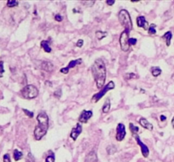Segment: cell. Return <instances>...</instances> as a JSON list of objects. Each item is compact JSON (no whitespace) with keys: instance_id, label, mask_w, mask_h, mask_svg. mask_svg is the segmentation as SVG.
I'll return each mask as SVG.
<instances>
[{"instance_id":"12","label":"cell","mask_w":174,"mask_h":162,"mask_svg":"<svg viewBox=\"0 0 174 162\" xmlns=\"http://www.w3.org/2000/svg\"><path fill=\"white\" fill-rule=\"evenodd\" d=\"M137 24L139 27H143L145 30H149V24L146 21L145 18L144 16H139L137 18Z\"/></svg>"},{"instance_id":"31","label":"cell","mask_w":174,"mask_h":162,"mask_svg":"<svg viewBox=\"0 0 174 162\" xmlns=\"http://www.w3.org/2000/svg\"><path fill=\"white\" fill-rule=\"evenodd\" d=\"M23 112H24L29 117H33V112H29V111L26 110V109H23Z\"/></svg>"},{"instance_id":"5","label":"cell","mask_w":174,"mask_h":162,"mask_svg":"<svg viewBox=\"0 0 174 162\" xmlns=\"http://www.w3.org/2000/svg\"><path fill=\"white\" fill-rule=\"evenodd\" d=\"M115 88V83L113 81H110L104 88H102V90L100 91V92H98L97 94H95L93 97H92V101L93 102H98L100 99L106 94L107 91L113 90Z\"/></svg>"},{"instance_id":"32","label":"cell","mask_w":174,"mask_h":162,"mask_svg":"<svg viewBox=\"0 0 174 162\" xmlns=\"http://www.w3.org/2000/svg\"><path fill=\"white\" fill-rule=\"evenodd\" d=\"M27 162H34V158H33V156L31 155V153H29L28 154V155H27V161H26Z\"/></svg>"},{"instance_id":"37","label":"cell","mask_w":174,"mask_h":162,"mask_svg":"<svg viewBox=\"0 0 174 162\" xmlns=\"http://www.w3.org/2000/svg\"><path fill=\"white\" fill-rule=\"evenodd\" d=\"M161 120L162 122H164V121L167 120V117L165 116H163V115H161Z\"/></svg>"},{"instance_id":"10","label":"cell","mask_w":174,"mask_h":162,"mask_svg":"<svg viewBox=\"0 0 174 162\" xmlns=\"http://www.w3.org/2000/svg\"><path fill=\"white\" fill-rule=\"evenodd\" d=\"M93 116V112L92 111H86L83 110L79 116V122L82 123H86Z\"/></svg>"},{"instance_id":"14","label":"cell","mask_w":174,"mask_h":162,"mask_svg":"<svg viewBox=\"0 0 174 162\" xmlns=\"http://www.w3.org/2000/svg\"><path fill=\"white\" fill-rule=\"evenodd\" d=\"M98 158L95 151H91L86 157V162H97Z\"/></svg>"},{"instance_id":"15","label":"cell","mask_w":174,"mask_h":162,"mask_svg":"<svg viewBox=\"0 0 174 162\" xmlns=\"http://www.w3.org/2000/svg\"><path fill=\"white\" fill-rule=\"evenodd\" d=\"M42 69L47 72H51L52 70L54 69V65L52 64V63H50L49 61H44L42 63V65H41Z\"/></svg>"},{"instance_id":"16","label":"cell","mask_w":174,"mask_h":162,"mask_svg":"<svg viewBox=\"0 0 174 162\" xmlns=\"http://www.w3.org/2000/svg\"><path fill=\"white\" fill-rule=\"evenodd\" d=\"M173 37V34L171 31H167L164 34V36H162V39H165L166 40V43H167V46H169L171 44V39Z\"/></svg>"},{"instance_id":"19","label":"cell","mask_w":174,"mask_h":162,"mask_svg":"<svg viewBox=\"0 0 174 162\" xmlns=\"http://www.w3.org/2000/svg\"><path fill=\"white\" fill-rule=\"evenodd\" d=\"M13 155H14V159H15V161H18L21 160L22 157H23V154H22V152H21V151L18 150V149H15V150H14Z\"/></svg>"},{"instance_id":"30","label":"cell","mask_w":174,"mask_h":162,"mask_svg":"<svg viewBox=\"0 0 174 162\" xmlns=\"http://www.w3.org/2000/svg\"><path fill=\"white\" fill-rule=\"evenodd\" d=\"M54 95L55 96V97H57V98H60V96H61V90H57L54 93Z\"/></svg>"},{"instance_id":"23","label":"cell","mask_w":174,"mask_h":162,"mask_svg":"<svg viewBox=\"0 0 174 162\" xmlns=\"http://www.w3.org/2000/svg\"><path fill=\"white\" fill-rule=\"evenodd\" d=\"M156 25L155 24H151L149 27V33L151 35H155L156 34V29H155Z\"/></svg>"},{"instance_id":"35","label":"cell","mask_w":174,"mask_h":162,"mask_svg":"<svg viewBox=\"0 0 174 162\" xmlns=\"http://www.w3.org/2000/svg\"><path fill=\"white\" fill-rule=\"evenodd\" d=\"M76 46L78 47H82L83 46V40H78V42H76Z\"/></svg>"},{"instance_id":"18","label":"cell","mask_w":174,"mask_h":162,"mask_svg":"<svg viewBox=\"0 0 174 162\" xmlns=\"http://www.w3.org/2000/svg\"><path fill=\"white\" fill-rule=\"evenodd\" d=\"M110 99H106L105 101H104V104L102 107V111L104 113H108L109 111H110Z\"/></svg>"},{"instance_id":"38","label":"cell","mask_w":174,"mask_h":162,"mask_svg":"<svg viewBox=\"0 0 174 162\" xmlns=\"http://www.w3.org/2000/svg\"><path fill=\"white\" fill-rule=\"evenodd\" d=\"M172 124H173V127L174 128V116L173 118V120H172Z\"/></svg>"},{"instance_id":"2","label":"cell","mask_w":174,"mask_h":162,"mask_svg":"<svg viewBox=\"0 0 174 162\" xmlns=\"http://www.w3.org/2000/svg\"><path fill=\"white\" fill-rule=\"evenodd\" d=\"M37 120L38 124L34 130V137L36 140H40L47 134L49 128V116L44 112H41L37 116Z\"/></svg>"},{"instance_id":"17","label":"cell","mask_w":174,"mask_h":162,"mask_svg":"<svg viewBox=\"0 0 174 162\" xmlns=\"http://www.w3.org/2000/svg\"><path fill=\"white\" fill-rule=\"evenodd\" d=\"M41 46L43 47V49L46 52H48V53H50V52H51V47L50 46V42L49 41H46V40H43V41H42L41 42Z\"/></svg>"},{"instance_id":"34","label":"cell","mask_w":174,"mask_h":162,"mask_svg":"<svg viewBox=\"0 0 174 162\" xmlns=\"http://www.w3.org/2000/svg\"><path fill=\"white\" fill-rule=\"evenodd\" d=\"M54 19H55V20H57V21H59V22H60V21L62 20V17L60 16V15H56L54 16Z\"/></svg>"},{"instance_id":"11","label":"cell","mask_w":174,"mask_h":162,"mask_svg":"<svg viewBox=\"0 0 174 162\" xmlns=\"http://www.w3.org/2000/svg\"><path fill=\"white\" fill-rule=\"evenodd\" d=\"M82 128L81 123H76V125L72 128V130L71 132V138L74 141L76 140L78 136L80 135V134L82 133Z\"/></svg>"},{"instance_id":"6","label":"cell","mask_w":174,"mask_h":162,"mask_svg":"<svg viewBox=\"0 0 174 162\" xmlns=\"http://www.w3.org/2000/svg\"><path fill=\"white\" fill-rule=\"evenodd\" d=\"M129 31L128 30H123L120 36V46L123 52H127L130 48V45H129Z\"/></svg>"},{"instance_id":"24","label":"cell","mask_w":174,"mask_h":162,"mask_svg":"<svg viewBox=\"0 0 174 162\" xmlns=\"http://www.w3.org/2000/svg\"><path fill=\"white\" fill-rule=\"evenodd\" d=\"M130 129H131L133 134H137L139 132V128L135 127L133 123H130Z\"/></svg>"},{"instance_id":"29","label":"cell","mask_w":174,"mask_h":162,"mask_svg":"<svg viewBox=\"0 0 174 162\" xmlns=\"http://www.w3.org/2000/svg\"><path fill=\"white\" fill-rule=\"evenodd\" d=\"M137 43V39H134V38H130L129 39V45L130 46H133Z\"/></svg>"},{"instance_id":"21","label":"cell","mask_w":174,"mask_h":162,"mask_svg":"<svg viewBox=\"0 0 174 162\" xmlns=\"http://www.w3.org/2000/svg\"><path fill=\"white\" fill-rule=\"evenodd\" d=\"M96 37H97V39L98 40H102L103 38H104V37H106L107 36V35H108V33L107 32H103V31H100V30H98V31H96Z\"/></svg>"},{"instance_id":"33","label":"cell","mask_w":174,"mask_h":162,"mask_svg":"<svg viewBox=\"0 0 174 162\" xmlns=\"http://www.w3.org/2000/svg\"><path fill=\"white\" fill-rule=\"evenodd\" d=\"M94 1H92V2H82V3L83 4H86L88 7H92V5L93 4H94Z\"/></svg>"},{"instance_id":"3","label":"cell","mask_w":174,"mask_h":162,"mask_svg":"<svg viewBox=\"0 0 174 162\" xmlns=\"http://www.w3.org/2000/svg\"><path fill=\"white\" fill-rule=\"evenodd\" d=\"M119 21L121 24L125 28L126 30L130 31L133 29V22L131 20V17L129 13L126 9H122L118 15Z\"/></svg>"},{"instance_id":"22","label":"cell","mask_w":174,"mask_h":162,"mask_svg":"<svg viewBox=\"0 0 174 162\" xmlns=\"http://www.w3.org/2000/svg\"><path fill=\"white\" fill-rule=\"evenodd\" d=\"M18 4H19V2H18V1H15V0H9V1L7 2V6L9 7V8L16 7Z\"/></svg>"},{"instance_id":"20","label":"cell","mask_w":174,"mask_h":162,"mask_svg":"<svg viewBox=\"0 0 174 162\" xmlns=\"http://www.w3.org/2000/svg\"><path fill=\"white\" fill-rule=\"evenodd\" d=\"M150 71H151L152 75L155 76V77H157L161 73V69L159 67H152Z\"/></svg>"},{"instance_id":"25","label":"cell","mask_w":174,"mask_h":162,"mask_svg":"<svg viewBox=\"0 0 174 162\" xmlns=\"http://www.w3.org/2000/svg\"><path fill=\"white\" fill-rule=\"evenodd\" d=\"M55 161V158H54V155H49L46 160H45V162H54Z\"/></svg>"},{"instance_id":"28","label":"cell","mask_w":174,"mask_h":162,"mask_svg":"<svg viewBox=\"0 0 174 162\" xmlns=\"http://www.w3.org/2000/svg\"><path fill=\"white\" fill-rule=\"evenodd\" d=\"M3 162H10V156L9 154H5L3 155Z\"/></svg>"},{"instance_id":"7","label":"cell","mask_w":174,"mask_h":162,"mask_svg":"<svg viewBox=\"0 0 174 162\" xmlns=\"http://www.w3.org/2000/svg\"><path fill=\"white\" fill-rule=\"evenodd\" d=\"M133 137H134V139H136V141H137V143H138V144L140 146V148H141V152H142V155H144V157L145 158H147L148 157V155H149V148H148V146H146L142 141H141V139H140V138H139V136L138 135V134H133Z\"/></svg>"},{"instance_id":"27","label":"cell","mask_w":174,"mask_h":162,"mask_svg":"<svg viewBox=\"0 0 174 162\" xmlns=\"http://www.w3.org/2000/svg\"><path fill=\"white\" fill-rule=\"evenodd\" d=\"M136 77L137 76L135 75V73H126V76H125L126 79H130L132 78H136Z\"/></svg>"},{"instance_id":"26","label":"cell","mask_w":174,"mask_h":162,"mask_svg":"<svg viewBox=\"0 0 174 162\" xmlns=\"http://www.w3.org/2000/svg\"><path fill=\"white\" fill-rule=\"evenodd\" d=\"M4 73V69H3V62H0V78L3 77V73Z\"/></svg>"},{"instance_id":"13","label":"cell","mask_w":174,"mask_h":162,"mask_svg":"<svg viewBox=\"0 0 174 162\" xmlns=\"http://www.w3.org/2000/svg\"><path fill=\"white\" fill-rule=\"evenodd\" d=\"M139 123H140V125H141L144 128L148 129L149 131H152V130H153V125H152L150 122H149L145 118H141V119L139 120Z\"/></svg>"},{"instance_id":"8","label":"cell","mask_w":174,"mask_h":162,"mask_svg":"<svg viewBox=\"0 0 174 162\" xmlns=\"http://www.w3.org/2000/svg\"><path fill=\"white\" fill-rule=\"evenodd\" d=\"M126 136V129L123 123H118L116 127V139L117 141H122Z\"/></svg>"},{"instance_id":"9","label":"cell","mask_w":174,"mask_h":162,"mask_svg":"<svg viewBox=\"0 0 174 162\" xmlns=\"http://www.w3.org/2000/svg\"><path fill=\"white\" fill-rule=\"evenodd\" d=\"M82 60L81 58H79V59H77V60H72V61H71V62L69 63L68 66H66V67H65V68H63V69H60V73H68L69 70L71 69H72V68H74V67H76V65L80 64V63H82Z\"/></svg>"},{"instance_id":"4","label":"cell","mask_w":174,"mask_h":162,"mask_svg":"<svg viewBox=\"0 0 174 162\" xmlns=\"http://www.w3.org/2000/svg\"><path fill=\"white\" fill-rule=\"evenodd\" d=\"M21 95L25 99H34L38 95V90L36 86L28 85L21 91Z\"/></svg>"},{"instance_id":"1","label":"cell","mask_w":174,"mask_h":162,"mask_svg":"<svg viewBox=\"0 0 174 162\" xmlns=\"http://www.w3.org/2000/svg\"><path fill=\"white\" fill-rule=\"evenodd\" d=\"M92 73L98 89H102L106 79V68L102 59H96L92 66Z\"/></svg>"},{"instance_id":"36","label":"cell","mask_w":174,"mask_h":162,"mask_svg":"<svg viewBox=\"0 0 174 162\" xmlns=\"http://www.w3.org/2000/svg\"><path fill=\"white\" fill-rule=\"evenodd\" d=\"M106 3L108 4V5H110V6H111V5H113L114 3H115V0H112V1H106Z\"/></svg>"}]
</instances>
